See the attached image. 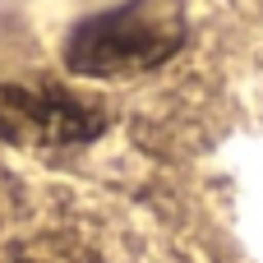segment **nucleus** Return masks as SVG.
Segmentation results:
<instances>
[{
  "mask_svg": "<svg viewBox=\"0 0 263 263\" xmlns=\"http://www.w3.org/2000/svg\"><path fill=\"white\" fill-rule=\"evenodd\" d=\"M190 32L185 0H125L65 37V65L83 79H134L166 65Z\"/></svg>",
  "mask_w": 263,
  "mask_h": 263,
  "instance_id": "obj_1",
  "label": "nucleus"
},
{
  "mask_svg": "<svg viewBox=\"0 0 263 263\" xmlns=\"http://www.w3.org/2000/svg\"><path fill=\"white\" fill-rule=\"evenodd\" d=\"M106 129L97 102L60 83H0V139L18 148H79Z\"/></svg>",
  "mask_w": 263,
  "mask_h": 263,
  "instance_id": "obj_2",
  "label": "nucleus"
},
{
  "mask_svg": "<svg viewBox=\"0 0 263 263\" xmlns=\"http://www.w3.org/2000/svg\"><path fill=\"white\" fill-rule=\"evenodd\" d=\"M14 263H102V259L83 240H74V236H42V240H32Z\"/></svg>",
  "mask_w": 263,
  "mask_h": 263,
  "instance_id": "obj_3",
  "label": "nucleus"
}]
</instances>
